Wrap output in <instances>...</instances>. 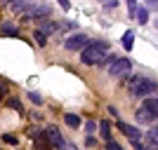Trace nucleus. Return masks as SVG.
<instances>
[{"instance_id": "nucleus-1", "label": "nucleus", "mask_w": 158, "mask_h": 150, "mask_svg": "<svg viewBox=\"0 0 158 150\" xmlns=\"http://www.w3.org/2000/svg\"><path fill=\"white\" fill-rule=\"evenodd\" d=\"M158 91V82L151 80L149 75H130L127 78V94L132 98H149V94Z\"/></svg>"}, {"instance_id": "nucleus-11", "label": "nucleus", "mask_w": 158, "mask_h": 150, "mask_svg": "<svg viewBox=\"0 0 158 150\" xmlns=\"http://www.w3.org/2000/svg\"><path fill=\"white\" fill-rule=\"evenodd\" d=\"M0 33H2V35H10V38H17V35H19V28L14 26V24L2 21V24H0Z\"/></svg>"}, {"instance_id": "nucleus-4", "label": "nucleus", "mask_w": 158, "mask_h": 150, "mask_svg": "<svg viewBox=\"0 0 158 150\" xmlns=\"http://www.w3.org/2000/svg\"><path fill=\"white\" fill-rule=\"evenodd\" d=\"M90 40L92 38H87L85 33H73L71 38L64 40V47L69 49V52H83V49L90 45Z\"/></svg>"}, {"instance_id": "nucleus-27", "label": "nucleus", "mask_w": 158, "mask_h": 150, "mask_svg": "<svg viewBox=\"0 0 158 150\" xmlns=\"http://www.w3.org/2000/svg\"><path fill=\"white\" fill-rule=\"evenodd\" d=\"M2 94H5V91H0V98H2Z\"/></svg>"}, {"instance_id": "nucleus-23", "label": "nucleus", "mask_w": 158, "mask_h": 150, "mask_svg": "<svg viewBox=\"0 0 158 150\" xmlns=\"http://www.w3.org/2000/svg\"><path fill=\"white\" fill-rule=\"evenodd\" d=\"M158 7V0H149V7H146V10H156Z\"/></svg>"}, {"instance_id": "nucleus-16", "label": "nucleus", "mask_w": 158, "mask_h": 150, "mask_svg": "<svg viewBox=\"0 0 158 150\" xmlns=\"http://www.w3.org/2000/svg\"><path fill=\"white\" fill-rule=\"evenodd\" d=\"M137 21L139 24H146V21H149V10H146V7H139L137 10Z\"/></svg>"}, {"instance_id": "nucleus-25", "label": "nucleus", "mask_w": 158, "mask_h": 150, "mask_svg": "<svg viewBox=\"0 0 158 150\" xmlns=\"http://www.w3.org/2000/svg\"><path fill=\"white\" fill-rule=\"evenodd\" d=\"M5 2H10V5H14V2H19V0H5Z\"/></svg>"}, {"instance_id": "nucleus-3", "label": "nucleus", "mask_w": 158, "mask_h": 150, "mask_svg": "<svg viewBox=\"0 0 158 150\" xmlns=\"http://www.w3.org/2000/svg\"><path fill=\"white\" fill-rule=\"evenodd\" d=\"M130 68H132V61L127 59V56H118V59L109 66L106 73H109L111 78H125L127 73H130Z\"/></svg>"}, {"instance_id": "nucleus-19", "label": "nucleus", "mask_w": 158, "mask_h": 150, "mask_svg": "<svg viewBox=\"0 0 158 150\" xmlns=\"http://www.w3.org/2000/svg\"><path fill=\"white\" fill-rule=\"evenodd\" d=\"M28 98H31V101H33L35 106H40V103H43V96H40L38 91H28Z\"/></svg>"}, {"instance_id": "nucleus-14", "label": "nucleus", "mask_w": 158, "mask_h": 150, "mask_svg": "<svg viewBox=\"0 0 158 150\" xmlns=\"http://www.w3.org/2000/svg\"><path fill=\"white\" fill-rule=\"evenodd\" d=\"M132 45H135V33H132V31H125V33H123V47H125V52H130Z\"/></svg>"}, {"instance_id": "nucleus-10", "label": "nucleus", "mask_w": 158, "mask_h": 150, "mask_svg": "<svg viewBox=\"0 0 158 150\" xmlns=\"http://www.w3.org/2000/svg\"><path fill=\"white\" fill-rule=\"evenodd\" d=\"M57 28H59V24H57V21H52V19H47V21L43 19V21L38 24V31H40V33H45V35H52Z\"/></svg>"}, {"instance_id": "nucleus-15", "label": "nucleus", "mask_w": 158, "mask_h": 150, "mask_svg": "<svg viewBox=\"0 0 158 150\" xmlns=\"http://www.w3.org/2000/svg\"><path fill=\"white\" fill-rule=\"evenodd\" d=\"M7 106H10V108H14L19 115H24V106H21L19 98H7Z\"/></svg>"}, {"instance_id": "nucleus-12", "label": "nucleus", "mask_w": 158, "mask_h": 150, "mask_svg": "<svg viewBox=\"0 0 158 150\" xmlns=\"http://www.w3.org/2000/svg\"><path fill=\"white\" fill-rule=\"evenodd\" d=\"M99 134H102V138H104V143L106 141H113L111 138V122L102 120V122H99Z\"/></svg>"}, {"instance_id": "nucleus-7", "label": "nucleus", "mask_w": 158, "mask_h": 150, "mask_svg": "<svg viewBox=\"0 0 158 150\" xmlns=\"http://www.w3.org/2000/svg\"><path fill=\"white\" fill-rule=\"evenodd\" d=\"M135 117H137V122H142V124H156L158 122V113H151V110H146L144 106H139L137 110H135Z\"/></svg>"}, {"instance_id": "nucleus-24", "label": "nucleus", "mask_w": 158, "mask_h": 150, "mask_svg": "<svg viewBox=\"0 0 158 150\" xmlns=\"http://www.w3.org/2000/svg\"><path fill=\"white\" fill-rule=\"evenodd\" d=\"M59 5L64 7V10H69V7H71V2H69V0H59Z\"/></svg>"}, {"instance_id": "nucleus-2", "label": "nucleus", "mask_w": 158, "mask_h": 150, "mask_svg": "<svg viewBox=\"0 0 158 150\" xmlns=\"http://www.w3.org/2000/svg\"><path fill=\"white\" fill-rule=\"evenodd\" d=\"M106 54H109V42H106V40H90V45L80 52V63L99 66Z\"/></svg>"}, {"instance_id": "nucleus-21", "label": "nucleus", "mask_w": 158, "mask_h": 150, "mask_svg": "<svg viewBox=\"0 0 158 150\" xmlns=\"http://www.w3.org/2000/svg\"><path fill=\"white\" fill-rule=\"evenodd\" d=\"M2 141H5V143H12V145H17V136H12V134H5V136H2Z\"/></svg>"}, {"instance_id": "nucleus-17", "label": "nucleus", "mask_w": 158, "mask_h": 150, "mask_svg": "<svg viewBox=\"0 0 158 150\" xmlns=\"http://www.w3.org/2000/svg\"><path fill=\"white\" fill-rule=\"evenodd\" d=\"M33 38H35V42H38L40 47H45V45H47V35H45V33L35 31V33H33Z\"/></svg>"}, {"instance_id": "nucleus-8", "label": "nucleus", "mask_w": 158, "mask_h": 150, "mask_svg": "<svg viewBox=\"0 0 158 150\" xmlns=\"http://www.w3.org/2000/svg\"><path fill=\"white\" fill-rule=\"evenodd\" d=\"M118 129L123 131V134H125V136L130 138V141H142V131H139L137 127H132V124L123 122V120H120V122H118Z\"/></svg>"}, {"instance_id": "nucleus-20", "label": "nucleus", "mask_w": 158, "mask_h": 150, "mask_svg": "<svg viewBox=\"0 0 158 150\" xmlns=\"http://www.w3.org/2000/svg\"><path fill=\"white\" fill-rule=\"evenodd\" d=\"M104 145H106V150H123V148H120L118 143H116V141H106Z\"/></svg>"}, {"instance_id": "nucleus-22", "label": "nucleus", "mask_w": 158, "mask_h": 150, "mask_svg": "<svg viewBox=\"0 0 158 150\" xmlns=\"http://www.w3.org/2000/svg\"><path fill=\"white\" fill-rule=\"evenodd\" d=\"M59 150H76V145H73V143H64Z\"/></svg>"}, {"instance_id": "nucleus-26", "label": "nucleus", "mask_w": 158, "mask_h": 150, "mask_svg": "<svg viewBox=\"0 0 158 150\" xmlns=\"http://www.w3.org/2000/svg\"><path fill=\"white\" fill-rule=\"evenodd\" d=\"M146 150H158V148H146Z\"/></svg>"}, {"instance_id": "nucleus-5", "label": "nucleus", "mask_w": 158, "mask_h": 150, "mask_svg": "<svg viewBox=\"0 0 158 150\" xmlns=\"http://www.w3.org/2000/svg\"><path fill=\"white\" fill-rule=\"evenodd\" d=\"M43 131H45V136H47V141H50V145H52V150H54V148L59 150L61 145L66 143L64 136H61V131H59V127H54V124H47Z\"/></svg>"}, {"instance_id": "nucleus-9", "label": "nucleus", "mask_w": 158, "mask_h": 150, "mask_svg": "<svg viewBox=\"0 0 158 150\" xmlns=\"http://www.w3.org/2000/svg\"><path fill=\"white\" fill-rule=\"evenodd\" d=\"M144 145L146 148H158V124L144 134Z\"/></svg>"}, {"instance_id": "nucleus-6", "label": "nucleus", "mask_w": 158, "mask_h": 150, "mask_svg": "<svg viewBox=\"0 0 158 150\" xmlns=\"http://www.w3.org/2000/svg\"><path fill=\"white\" fill-rule=\"evenodd\" d=\"M50 12H52V7L47 5V2H35V5L28 10L26 14H24V19H40V17H50Z\"/></svg>"}, {"instance_id": "nucleus-18", "label": "nucleus", "mask_w": 158, "mask_h": 150, "mask_svg": "<svg viewBox=\"0 0 158 150\" xmlns=\"http://www.w3.org/2000/svg\"><path fill=\"white\" fill-rule=\"evenodd\" d=\"M97 127H99L97 122H92V120H87V122H85V134H87V136H90V134H94V129H97Z\"/></svg>"}, {"instance_id": "nucleus-13", "label": "nucleus", "mask_w": 158, "mask_h": 150, "mask_svg": "<svg viewBox=\"0 0 158 150\" xmlns=\"http://www.w3.org/2000/svg\"><path fill=\"white\" fill-rule=\"evenodd\" d=\"M64 122L69 124L71 129H78L80 124H83V122H80V117L76 115V113H64Z\"/></svg>"}]
</instances>
